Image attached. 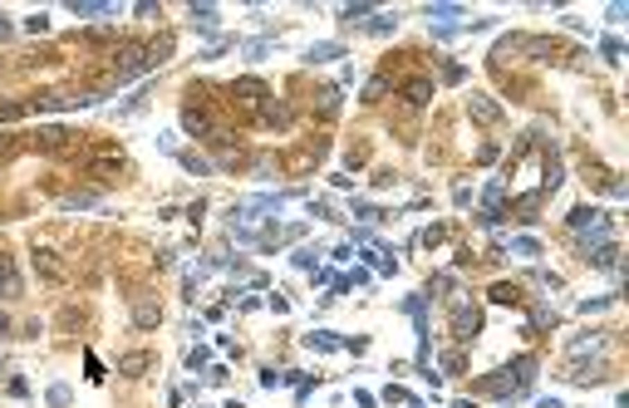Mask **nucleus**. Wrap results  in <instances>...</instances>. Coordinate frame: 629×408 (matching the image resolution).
<instances>
[{"mask_svg":"<svg viewBox=\"0 0 629 408\" xmlns=\"http://www.w3.org/2000/svg\"><path fill=\"white\" fill-rule=\"evenodd\" d=\"M423 15H428V25H433V20H457V15H463V6H428Z\"/></svg>","mask_w":629,"mask_h":408,"instance_id":"nucleus-22","label":"nucleus"},{"mask_svg":"<svg viewBox=\"0 0 629 408\" xmlns=\"http://www.w3.org/2000/svg\"><path fill=\"white\" fill-rule=\"evenodd\" d=\"M148 364H153V359H148V355H128V359H123V364H119V369H123V374H128V379H138V374H148Z\"/></svg>","mask_w":629,"mask_h":408,"instance_id":"nucleus-20","label":"nucleus"},{"mask_svg":"<svg viewBox=\"0 0 629 408\" xmlns=\"http://www.w3.org/2000/svg\"><path fill=\"white\" fill-rule=\"evenodd\" d=\"M334 108H339V89L325 84V89H320V113H334Z\"/></svg>","mask_w":629,"mask_h":408,"instance_id":"nucleus-23","label":"nucleus"},{"mask_svg":"<svg viewBox=\"0 0 629 408\" xmlns=\"http://www.w3.org/2000/svg\"><path fill=\"white\" fill-rule=\"evenodd\" d=\"M447 285H452V275H433L428 280V296H447Z\"/></svg>","mask_w":629,"mask_h":408,"instance_id":"nucleus-28","label":"nucleus"},{"mask_svg":"<svg viewBox=\"0 0 629 408\" xmlns=\"http://www.w3.org/2000/svg\"><path fill=\"white\" fill-rule=\"evenodd\" d=\"M428 99H433V84H428V79H413V84L404 89V103H408V108H423Z\"/></svg>","mask_w":629,"mask_h":408,"instance_id":"nucleus-9","label":"nucleus"},{"mask_svg":"<svg viewBox=\"0 0 629 408\" xmlns=\"http://www.w3.org/2000/svg\"><path fill=\"white\" fill-rule=\"evenodd\" d=\"M595 221H600L595 207H576V212H570V226H576V231H585V226H595Z\"/></svg>","mask_w":629,"mask_h":408,"instance_id":"nucleus-18","label":"nucleus"},{"mask_svg":"<svg viewBox=\"0 0 629 408\" xmlns=\"http://www.w3.org/2000/svg\"><path fill=\"white\" fill-rule=\"evenodd\" d=\"M457 408H472V403H457Z\"/></svg>","mask_w":629,"mask_h":408,"instance_id":"nucleus-38","label":"nucleus"},{"mask_svg":"<svg viewBox=\"0 0 629 408\" xmlns=\"http://www.w3.org/2000/svg\"><path fill=\"white\" fill-rule=\"evenodd\" d=\"M261 119H266L270 128H291V103H266Z\"/></svg>","mask_w":629,"mask_h":408,"instance_id":"nucleus-10","label":"nucleus"},{"mask_svg":"<svg viewBox=\"0 0 629 408\" xmlns=\"http://www.w3.org/2000/svg\"><path fill=\"white\" fill-rule=\"evenodd\" d=\"M207 359H212V355H207V349L197 344V349H192V355H187V369H207Z\"/></svg>","mask_w":629,"mask_h":408,"instance_id":"nucleus-29","label":"nucleus"},{"mask_svg":"<svg viewBox=\"0 0 629 408\" xmlns=\"http://www.w3.org/2000/svg\"><path fill=\"white\" fill-rule=\"evenodd\" d=\"M232 94H236V99H246V103H256V99L266 94V84H261V79H241V84H232Z\"/></svg>","mask_w":629,"mask_h":408,"instance_id":"nucleus-16","label":"nucleus"},{"mask_svg":"<svg viewBox=\"0 0 629 408\" xmlns=\"http://www.w3.org/2000/svg\"><path fill=\"white\" fill-rule=\"evenodd\" d=\"M187 15H192V25H202V30H216V15H221V10H216V6H192Z\"/></svg>","mask_w":629,"mask_h":408,"instance_id":"nucleus-15","label":"nucleus"},{"mask_svg":"<svg viewBox=\"0 0 629 408\" xmlns=\"http://www.w3.org/2000/svg\"><path fill=\"white\" fill-rule=\"evenodd\" d=\"M467 113H472L477 124H501V103H492L487 94H472L467 99Z\"/></svg>","mask_w":629,"mask_h":408,"instance_id":"nucleus-3","label":"nucleus"},{"mask_svg":"<svg viewBox=\"0 0 629 408\" xmlns=\"http://www.w3.org/2000/svg\"><path fill=\"white\" fill-rule=\"evenodd\" d=\"M452 334H457V339H477V334H482V310H477L472 300H457V305H452Z\"/></svg>","mask_w":629,"mask_h":408,"instance_id":"nucleus-1","label":"nucleus"},{"mask_svg":"<svg viewBox=\"0 0 629 408\" xmlns=\"http://www.w3.org/2000/svg\"><path fill=\"white\" fill-rule=\"evenodd\" d=\"M600 54H605V60H619V54H624V44L610 35V40H600Z\"/></svg>","mask_w":629,"mask_h":408,"instance_id":"nucleus-26","label":"nucleus"},{"mask_svg":"<svg viewBox=\"0 0 629 408\" xmlns=\"http://www.w3.org/2000/svg\"><path fill=\"white\" fill-rule=\"evenodd\" d=\"M393 25H398V20H388V15H384V20H369V30H374V35H388Z\"/></svg>","mask_w":629,"mask_h":408,"instance_id":"nucleus-32","label":"nucleus"},{"mask_svg":"<svg viewBox=\"0 0 629 408\" xmlns=\"http://www.w3.org/2000/svg\"><path fill=\"white\" fill-rule=\"evenodd\" d=\"M354 403H359V408H374V393H364V389H354Z\"/></svg>","mask_w":629,"mask_h":408,"instance_id":"nucleus-34","label":"nucleus"},{"mask_svg":"<svg viewBox=\"0 0 629 408\" xmlns=\"http://www.w3.org/2000/svg\"><path fill=\"white\" fill-rule=\"evenodd\" d=\"M178 158H182V167H187V172H197V178H207V172H212V162H207L202 153H178Z\"/></svg>","mask_w":629,"mask_h":408,"instance_id":"nucleus-19","label":"nucleus"},{"mask_svg":"<svg viewBox=\"0 0 629 408\" xmlns=\"http://www.w3.org/2000/svg\"><path fill=\"white\" fill-rule=\"evenodd\" d=\"M133 320H138V325H143V330H153V325H157V320H162V310H157V305H153V300H138V305H133Z\"/></svg>","mask_w":629,"mask_h":408,"instance_id":"nucleus-11","label":"nucleus"},{"mask_svg":"<svg viewBox=\"0 0 629 408\" xmlns=\"http://www.w3.org/2000/svg\"><path fill=\"white\" fill-rule=\"evenodd\" d=\"M305 344H310V349H320V355H334V349H345V339H339V334H325V330H310V334H305Z\"/></svg>","mask_w":629,"mask_h":408,"instance_id":"nucleus-8","label":"nucleus"},{"mask_svg":"<svg viewBox=\"0 0 629 408\" xmlns=\"http://www.w3.org/2000/svg\"><path fill=\"white\" fill-rule=\"evenodd\" d=\"M79 20H98V15H119V6H108V0H74L69 6Z\"/></svg>","mask_w":629,"mask_h":408,"instance_id":"nucleus-5","label":"nucleus"},{"mask_svg":"<svg viewBox=\"0 0 629 408\" xmlns=\"http://www.w3.org/2000/svg\"><path fill=\"white\" fill-rule=\"evenodd\" d=\"M64 143H69V128H60V124H54V128H40V133H35V148H44V153H60Z\"/></svg>","mask_w":629,"mask_h":408,"instance_id":"nucleus-6","label":"nucleus"},{"mask_svg":"<svg viewBox=\"0 0 629 408\" xmlns=\"http://www.w3.org/2000/svg\"><path fill=\"white\" fill-rule=\"evenodd\" d=\"M442 364H447V374H463V355H457V349H447Z\"/></svg>","mask_w":629,"mask_h":408,"instance_id":"nucleus-30","label":"nucleus"},{"mask_svg":"<svg viewBox=\"0 0 629 408\" xmlns=\"http://www.w3.org/2000/svg\"><path fill=\"white\" fill-rule=\"evenodd\" d=\"M339 54H345V44L320 40V44H310V54H305V60H310V65H329V60H339Z\"/></svg>","mask_w":629,"mask_h":408,"instance_id":"nucleus-7","label":"nucleus"},{"mask_svg":"<svg viewBox=\"0 0 629 408\" xmlns=\"http://www.w3.org/2000/svg\"><path fill=\"white\" fill-rule=\"evenodd\" d=\"M35 271H40V275H49V280H60V275H64V266L54 261L49 251H35Z\"/></svg>","mask_w":629,"mask_h":408,"instance_id":"nucleus-13","label":"nucleus"},{"mask_svg":"<svg viewBox=\"0 0 629 408\" xmlns=\"http://www.w3.org/2000/svg\"><path fill=\"white\" fill-rule=\"evenodd\" d=\"M369 15H374V6H345V10H339V20H345V25H359V20H369Z\"/></svg>","mask_w":629,"mask_h":408,"instance_id":"nucleus-21","label":"nucleus"},{"mask_svg":"<svg viewBox=\"0 0 629 408\" xmlns=\"http://www.w3.org/2000/svg\"><path fill=\"white\" fill-rule=\"evenodd\" d=\"M492 300H497V305H517V300H522V290L501 280V285H492Z\"/></svg>","mask_w":629,"mask_h":408,"instance_id":"nucleus-17","label":"nucleus"},{"mask_svg":"<svg viewBox=\"0 0 629 408\" xmlns=\"http://www.w3.org/2000/svg\"><path fill=\"white\" fill-rule=\"evenodd\" d=\"M25 30H35V35H44V30H49V20H44V15H30V20H25Z\"/></svg>","mask_w":629,"mask_h":408,"instance_id":"nucleus-31","label":"nucleus"},{"mask_svg":"<svg viewBox=\"0 0 629 408\" xmlns=\"http://www.w3.org/2000/svg\"><path fill=\"white\" fill-rule=\"evenodd\" d=\"M0 40H10V20H0Z\"/></svg>","mask_w":629,"mask_h":408,"instance_id":"nucleus-36","label":"nucleus"},{"mask_svg":"<svg viewBox=\"0 0 629 408\" xmlns=\"http://www.w3.org/2000/svg\"><path fill=\"white\" fill-rule=\"evenodd\" d=\"M506 251H517V256L536 261V256H541V241H536V237H511V246H506Z\"/></svg>","mask_w":629,"mask_h":408,"instance_id":"nucleus-14","label":"nucleus"},{"mask_svg":"<svg viewBox=\"0 0 629 408\" xmlns=\"http://www.w3.org/2000/svg\"><path fill=\"white\" fill-rule=\"evenodd\" d=\"M384 403H418V398H413L408 389H398V384H388V389H384Z\"/></svg>","mask_w":629,"mask_h":408,"instance_id":"nucleus-24","label":"nucleus"},{"mask_svg":"<svg viewBox=\"0 0 629 408\" xmlns=\"http://www.w3.org/2000/svg\"><path fill=\"white\" fill-rule=\"evenodd\" d=\"M266 49H270V40H251L246 44V60H266Z\"/></svg>","mask_w":629,"mask_h":408,"instance_id":"nucleus-27","label":"nucleus"},{"mask_svg":"<svg viewBox=\"0 0 629 408\" xmlns=\"http://www.w3.org/2000/svg\"><path fill=\"white\" fill-rule=\"evenodd\" d=\"M0 296H6V300H20V296H25L20 271H15V261H10V256H0Z\"/></svg>","mask_w":629,"mask_h":408,"instance_id":"nucleus-2","label":"nucleus"},{"mask_svg":"<svg viewBox=\"0 0 629 408\" xmlns=\"http://www.w3.org/2000/svg\"><path fill=\"white\" fill-rule=\"evenodd\" d=\"M536 408H565V403H560V398H541Z\"/></svg>","mask_w":629,"mask_h":408,"instance_id":"nucleus-35","label":"nucleus"},{"mask_svg":"<svg viewBox=\"0 0 629 408\" xmlns=\"http://www.w3.org/2000/svg\"><path fill=\"white\" fill-rule=\"evenodd\" d=\"M6 330H10V320H6V310H0V334H6Z\"/></svg>","mask_w":629,"mask_h":408,"instance_id":"nucleus-37","label":"nucleus"},{"mask_svg":"<svg viewBox=\"0 0 629 408\" xmlns=\"http://www.w3.org/2000/svg\"><path fill=\"white\" fill-rule=\"evenodd\" d=\"M354 216H359V221H379V216H384V212H379V207H374V202H354Z\"/></svg>","mask_w":629,"mask_h":408,"instance_id":"nucleus-25","label":"nucleus"},{"mask_svg":"<svg viewBox=\"0 0 629 408\" xmlns=\"http://www.w3.org/2000/svg\"><path fill=\"white\" fill-rule=\"evenodd\" d=\"M182 128H187L192 138H212V119H207L202 108H192V103L182 108Z\"/></svg>","mask_w":629,"mask_h":408,"instance_id":"nucleus-4","label":"nucleus"},{"mask_svg":"<svg viewBox=\"0 0 629 408\" xmlns=\"http://www.w3.org/2000/svg\"><path fill=\"white\" fill-rule=\"evenodd\" d=\"M291 261H295V266H300V271H315V256H310V251H295V256H291Z\"/></svg>","mask_w":629,"mask_h":408,"instance_id":"nucleus-33","label":"nucleus"},{"mask_svg":"<svg viewBox=\"0 0 629 408\" xmlns=\"http://www.w3.org/2000/svg\"><path fill=\"white\" fill-rule=\"evenodd\" d=\"M44 403H49V408H69V403H74V389H69V384H49Z\"/></svg>","mask_w":629,"mask_h":408,"instance_id":"nucleus-12","label":"nucleus"}]
</instances>
